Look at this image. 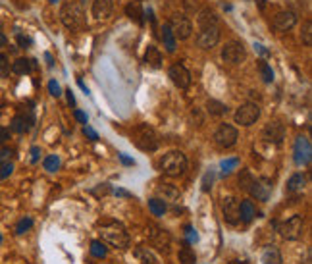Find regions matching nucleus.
I'll list each match as a JSON object with an SVG mask.
<instances>
[{"label":"nucleus","instance_id":"21","mask_svg":"<svg viewBox=\"0 0 312 264\" xmlns=\"http://www.w3.org/2000/svg\"><path fill=\"white\" fill-rule=\"evenodd\" d=\"M254 216H256V210H254V205L251 201L239 203V220H241L243 224H251Z\"/></svg>","mask_w":312,"mask_h":264},{"label":"nucleus","instance_id":"10","mask_svg":"<svg viewBox=\"0 0 312 264\" xmlns=\"http://www.w3.org/2000/svg\"><path fill=\"white\" fill-rule=\"evenodd\" d=\"M218 41H220V29H218V25H212V27H203V29L199 31V35H197V47H201V49H214L216 45H218Z\"/></svg>","mask_w":312,"mask_h":264},{"label":"nucleus","instance_id":"27","mask_svg":"<svg viewBox=\"0 0 312 264\" xmlns=\"http://www.w3.org/2000/svg\"><path fill=\"white\" fill-rule=\"evenodd\" d=\"M160 31H162V41H164V47H166V50H168V52H174V50H176L177 41H176V37H174L172 29H170V25H168V23H164Z\"/></svg>","mask_w":312,"mask_h":264},{"label":"nucleus","instance_id":"28","mask_svg":"<svg viewBox=\"0 0 312 264\" xmlns=\"http://www.w3.org/2000/svg\"><path fill=\"white\" fill-rule=\"evenodd\" d=\"M179 264H197L195 251L189 247V243L179 249Z\"/></svg>","mask_w":312,"mask_h":264},{"label":"nucleus","instance_id":"5","mask_svg":"<svg viewBox=\"0 0 312 264\" xmlns=\"http://www.w3.org/2000/svg\"><path fill=\"white\" fill-rule=\"evenodd\" d=\"M302 228H304V220H302V216L295 214V216H291L289 220H285L283 224H280L278 232H280V235H282L283 239L295 241V239H299V237L302 235Z\"/></svg>","mask_w":312,"mask_h":264},{"label":"nucleus","instance_id":"58","mask_svg":"<svg viewBox=\"0 0 312 264\" xmlns=\"http://www.w3.org/2000/svg\"><path fill=\"white\" fill-rule=\"evenodd\" d=\"M0 243H2V235H0Z\"/></svg>","mask_w":312,"mask_h":264},{"label":"nucleus","instance_id":"7","mask_svg":"<svg viewBox=\"0 0 312 264\" xmlns=\"http://www.w3.org/2000/svg\"><path fill=\"white\" fill-rule=\"evenodd\" d=\"M293 158H295V164L299 166H308L312 160V147L308 137H297L295 141V147H293Z\"/></svg>","mask_w":312,"mask_h":264},{"label":"nucleus","instance_id":"18","mask_svg":"<svg viewBox=\"0 0 312 264\" xmlns=\"http://www.w3.org/2000/svg\"><path fill=\"white\" fill-rule=\"evenodd\" d=\"M112 10H114V4L112 0H95L93 2V16L95 20H108L112 16Z\"/></svg>","mask_w":312,"mask_h":264},{"label":"nucleus","instance_id":"29","mask_svg":"<svg viewBox=\"0 0 312 264\" xmlns=\"http://www.w3.org/2000/svg\"><path fill=\"white\" fill-rule=\"evenodd\" d=\"M206 110H208L212 116H224L225 112H227V106H225L224 102H220V100L210 98V100L206 102Z\"/></svg>","mask_w":312,"mask_h":264},{"label":"nucleus","instance_id":"51","mask_svg":"<svg viewBox=\"0 0 312 264\" xmlns=\"http://www.w3.org/2000/svg\"><path fill=\"white\" fill-rule=\"evenodd\" d=\"M120 160H122V162H124L126 166H133V164H135V160H133V158H129V157H126L124 153L120 155Z\"/></svg>","mask_w":312,"mask_h":264},{"label":"nucleus","instance_id":"54","mask_svg":"<svg viewBox=\"0 0 312 264\" xmlns=\"http://www.w3.org/2000/svg\"><path fill=\"white\" fill-rule=\"evenodd\" d=\"M66 93H68V102H69V106H75V97H73V93H71V89H68Z\"/></svg>","mask_w":312,"mask_h":264},{"label":"nucleus","instance_id":"4","mask_svg":"<svg viewBox=\"0 0 312 264\" xmlns=\"http://www.w3.org/2000/svg\"><path fill=\"white\" fill-rule=\"evenodd\" d=\"M160 170L170 177H179L185 174L187 170V158L181 150H172L164 155V158L160 160Z\"/></svg>","mask_w":312,"mask_h":264},{"label":"nucleus","instance_id":"14","mask_svg":"<svg viewBox=\"0 0 312 264\" xmlns=\"http://www.w3.org/2000/svg\"><path fill=\"white\" fill-rule=\"evenodd\" d=\"M262 139L268 141V143H274V145H282L283 139H285V127L280 122H270L266 124L262 131Z\"/></svg>","mask_w":312,"mask_h":264},{"label":"nucleus","instance_id":"45","mask_svg":"<svg viewBox=\"0 0 312 264\" xmlns=\"http://www.w3.org/2000/svg\"><path fill=\"white\" fill-rule=\"evenodd\" d=\"M12 155H14L12 148H0V164H2V162H10Z\"/></svg>","mask_w":312,"mask_h":264},{"label":"nucleus","instance_id":"40","mask_svg":"<svg viewBox=\"0 0 312 264\" xmlns=\"http://www.w3.org/2000/svg\"><path fill=\"white\" fill-rule=\"evenodd\" d=\"M185 239L189 245H193L199 241V234H197V230L193 225H185Z\"/></svg>","mask_w":312,"mask_h":264},{"label":"nucleus","instance_id":"56","mask_svg":"<svg viewBox=\"0 0 312 264\" xmlns=\"http://www.w3.org/2000/svg\"><path fill=\"white\" fill-rule=\"evenodd\" d=\"M256 4H258V8H260V10L266 8V0H256Z\"/></svg>","mask_w":312,"mask_h":264},{"label":"nucleus","instance_id":"16","mask_svg":"<svg viewBox=\"0 0 312 264\" xmlns=\"http://www.w3.org/2000/svg\"><path fill=\"white\" fill-rule=\"evenodd\" d=\"M222 214H224V220L229 225L239 224V201L233 199V197L225 199L224 205H222Z\"/></svg>","mask_w":312,"mask_h":264},{"label":"nucleus","instance_id":"55","mask_svg":"<svg viewBox=\"0 0 312 264\" xmlns=\"http://www.w3.org/2000/svg\"><path fill=\"white\" fill-rule=\"evenodd\" d=\"M2 47H6V35L4 33H0V49Z\"/></svg>","mask_w":312,"mask_h":264},{"label":"nucleus","instance_id":"6","mask_svg":"<svg viewBox=\"0 0 312 264\" xmlns=\"http://www.w3.org/2000/svg\"><path fill=\"white\" fill-rule=\"evenodd\" d=\"M235 124H239V126H253L254 122L260 118V108L258 104H254V102H245L241 106L237 108V112H235Z\"/></svg>","mask_w":312,"mask_h":264},{"label":"nucleus","instance_id":"24","mask_svg":"<svg viewBox=\"0 0 312 264\" xmlns=\"http://www.w3.org/2000/svg\"><path fill=\"white\" fill-rule=\"evenodd\" d=\"M145 62L150 66V68H160L162 66V54L156 47H148L145 52Z\"/></svg>","mask_w":312,"mask_h":264},{"label":"nucleus","instance_id":"57","mask_svg":"<svg viewBox=\"0 0 312 264\" xmlns=\"http://www.w3.org/2000/svg\"><path fill=\"white\" fill-rule=\"evenodd\" d=\"M229 264H247V262H241V260H231Z\"/></svg>","mask_w":312,"mask_h":264},{"label":"nucleus","instance_id":"15","mask_svg":"<svg viewBox=\"0 0 312 264\" xmlns=\"http://www.w3.org/2000/svg\"><path fill=\"white\" fill-rule=\"evenodd\" d=\"M168 76L174 81V85L179 89H187L191 85V73L183 64H174L168 71Z\"/></svg>","mask_w":312,"mask_h":264},{"label":"nucleus","instance_id":"19","mask_svg":"<svg viewBox=\"0 0 312 264\" xmlns=\"http://www.w3.org/2000/svg\"><path fill=\"white\" fill-rule=\"evenodd\" d=\"M270 189H272V185H270L268 181H264V179H254L253 185L249 187V193H251L256 201H268Z\"/></svg>","mask_w":312,"mask_h":264},{"label":"nucleus","instance_id":"26","mask_svg":"<svg viewBox=\"0 0 312 264\" xmlns=\"http://www.w3.org/2000/svg\"><path fill=\"white\" fill-rule=\"evenodd\" d=\"M33 68H35V62H33V60H27V58H18L12 64V71H14V73H20V76L29 73Z\"/></svg>","mask_w":312,"mask_h":264},{"label":"nucleus","instance_id":"36","mask_svg":"<svg viewBox=\"0 0 312 264\" xmlns=\"http://www.w3.org/2000/svg\"><path fill=\"white\" fill-rule=\"evenodd\" d=\"M301 39H302V43H304L306 47H310L312 45V23H310V20L304 21L302 31H301Z\"/></svg>","mask_w":312,"mask_h":264},{"label":"nucleus","instance_id":"13","mask_svg":"<svg viewBox=\"0 0 312 264\" xmlns=\"http://www.w3.org/2000/svg\"><path fill=\"white\" fill-rule=\"evenodd\" d=\"M148 237H150V243L154 245L160 253H170V245H172V237L168 235V232L160 230V228H154L150 225V232H148Z\"/></svg>","mask_w":312,"mask_h":264},{"label":"nucleus","instance_id":"46","mask_svg":"<svg viewBox=\"0 0 312 264\" xmlns=\"http://www.w3.org/2000/svg\"><path fill=\"white\" fill-rule=\"evenodd\" d=\"M18 45H20L21 49H27V47H31V37H25V35H18Z\"/></svg>","mask_w":312,"mask_h":264},{"label":"nucleus","instance_id":"8","mask_svg":"<svg viewBox=\"0 0 312 264\" xmlns=\"http://www.w3.org/2000/svg\"><path fill=\"white\" fill-rule=\"evenodd\" d=\"M237 137H239V133H237V129H235L233 126H229V124H222V126L216 129L214 143L222 148H229L237 143Z\"/></svg>","mask_w":312,"mask_h":264},{"label":"nucleus","instance_id":"2","mask_svg":"<svg viewBox=\"0 0 312 264\" xmlns=\"http://www.w3.org/2000/svg\"><path fill=\"white\" fill-rule=\"evenodd\" d=\"M60 20L68 29H79L85 23V8L81 0H66L60 8Z\"/></svg>","mask_w":312,"mask_h":264},{"label":"nucleus","instance_id":"48","mask_svg":"<svg viewBox=\"0 0 312 264\" xmlns=\"http://www.w3.org/2000/svg\"><path fill=\"white\" fill-rule=\"evenodd\" d=\"M73 116H75V120H77L79 124H85V126H87V114H85V112H81V110H73Z\"/></svg>","mask_w":312,"mask_h":264},{"label":"nucleus","instance_id":"31","mask_svg":"<svg viewBox=\"0 0 312 264\" xmlns=\"http://www.w3.org/2000/svg\"><path fill=\"white\" fill-rule=\"evenodd\" d=\"M258 71H260V78H262L264 83H272L274 81V69H272V66H268L266 62H260V64H258Z\"/></svg>","mask_w":312,"mask_h":264},{"label":"nucleus","instance_id":"17","mask_svg":"<svg viewBox=\"0 0 312 264\" xmlns=\"http://www.w3.org/2000/svg\"><path fill=\"white\" fill-rule=\"evenodd\" d=\"M297 25V14L291 10L287 12H280L276 18H274V27L278 31H289Z\"/></svg>","mask_w":312,"mask_h":264},{"label":"nucleus","instance_id":"20","mask_svg":"<svg viewBox=\"0 0 312 264\" xmlns=\"http://www.w3.org/2000/svg\"><path fill=\"white\" fill-rule=\"evenodd\" d=\"M197 23H199L201 29H203V27H212V25H218V16H216L214 10L205 8V10L199 12V16H197Z\"/></svg>","mask_w":312,"mask_h":264},{"label":"nucleus","instance_id":"32","mask_svg":"<svg viewBox=\"0 0 312 264\" xmlns=\"http://www.w3.org/2000/svg\"><path fill=\"white\" fill-rule=\"evenodd\" d=\"M253 181H254L253 174L249 170H241V174H239V187L243 191H249V187L253 185Z\"/></svg>","mask_w":312,"mask_h":264},{"label":"nucleus","instance_id":"9","mask_svg":"<svg viewBox=\"0 0 312 264\" xmlns=\"http://www.w3.org/2000/svg\"><path fill=\"white\" fill-rule=\"evenodd\" d=\"M33 104L29 102V108H25V110H21L18 116L12 120V129L16 131V133H27L33 124H35V114H33Z\"/></svg>","mask_w":312,"mask_h":264},{"label":"nucleus","instance_id":"1","mask_svg":"<svg viewBox=\"0 0 312 264\" xmlns=\"http://www.w3.org/2000/svg\"><path fill=\"white\" fill-rule=\"evenodd\" d=\"M98 234L102 237V241L114 245L118 249H127L129 247V234L120 222H114V220L98 222Z\"/></svg>","mask_w":312,"mask_h":264},{"label":"nucleus","instance_id":"49","mask_svg":"<svg viewBox=\"0 0 312 264\" xmlns=\"http://www.w3.org/2000/svg\"><path fill=\"white\" fill-rule=\"evenodd\" d=\"M185 8L187 12H195L199 8V2L197 0H185Z\"/></svg>","mask_w":312,"mask_h":264},{"label":"nucleus","instance_id":"42","mask_svg":"<svg viewBox=\"0 0 312 264\" xmlns=\"http://www.w3.org/2000/svg\"><path fill=\"white\" fill-rule=\"evenodd\" d=\"M12 172H14V164H12V162H2V164H0V177H2V179H6Z\"/></svg>","mask_w":312,"mask_h":264},{"label":"nucleus","instance_id":"35","mask_svg":"<svg viewBox=\"0 0 312 264\" xmlns=\"http://www.w3.org/2000/svg\"><path fill=\"white\" fill-rule=\"evenodd\" d=\"M162 195H164V199H168V201H177L179 197H181V193L177 191L176 187H172V185H164V187H160L158 189Z\"/></svg>","mask_w":312,"mask_h":264},{"label":"nucleus","instance_id":"3","mask_svg":"<svg viewBox=\"0 0 312 264\" xmlns=\"http://www.w3.org/2000/svg\"><path fill=\"white\" fill-rule=\"evenodd\" d=\"M131 137H133L135 147L145 150V153H154L156 148H158V145H160L158 133L150 126H146V124H141V126L133 127Z\"/></svg>","mask_w":312,"mask_h":264},{"label":"nucleus","instance_id":"41","mask_svg":"<svg viewBox=\"0 0 312 264\" xmlns=\"http://www.w3.org/2000/svg\"><path fill=\"white\" fill-rule=\"evenodd\" d=\"M212 183H214V172L210 170V172H206L205 177H203V191L208 193V191L212 189Z\"/></svg>","mask_w":312,"mask_h":264},{"label":"nucleus","instance_id":"53","mask_svg":"<svg viewBox=\"0 0 312 264\" xmlns=\"http://www.w3.org/2000/svg\"><path fill=\"white\" fill-rule=\"evenodd\" d=\"M114 195L116 197H127V199H131V193H129V191H124V189H116V191H114Z\"/></svg>","mask_w":312,"mask_h":264},{"label":"nucleus","instance_id":"23","mask_svg":"<svg viewBox=\"0 0 312 264\" xmlns=\"http://www.w3.org/2000/svg\"><path fill=\"white\" fill-rule=\"evenodd\" d=\"M126 14H127V18H129V20H133L135 23H139V25L143 23V16H145V14H143V8H141V4H139L137 0L135 2H129V4H127Z\"/></svg>","mask_w":312,"mask_h":264},{"label":"nucleus","instance_id":"25","mask_svg":"<svg viewBox=\"0 0 312 264\" xmlns=\"http://www.w3.org/2000/svg\"><path fill=\"white\" fill-rule=\"evenodd\" d=\"M304 185H306V177L302 176V174H295L287 181V193H301Z\"/></svg>","mask_w":312,"mask_h":264},{"label":"nucleus","instance_id":"37","mask_svg":"<svg viewBox=\"0 0 312 264\" xmlns=\"http://www.w3.org/2000/svg\"><path fill=\"white\" fill-rule=\"evenodd\" d=\"M43 166L47 172H56L60 168V158L56 155H50V157L45 158V162H43Z\"/></svg>","mask_w":312,"mask_h":264},{"label":"nucleus","instance_id":"12","mask_svg":"<svg viewBox=\"0 0 312 264\" xmlns=\"http://www.w3.org/2000/svg\"><path fill=\"white\" fill-rule=\"evenodd\" d=\"M222 60L227 64H239L245 60V47L237 41L227 43L224 49H222Z\"/></svg>","mask_w":312,"mask_h":264},{"label":"nucleus","instance_id":"34","mask_svg":"<svg viewBox=\"0 0 312 264\" xmlns=\"http://www.w3.org/2000/svg\"><path fill=\"white\" fill-rule=\"evenodd\" d=\"M237 166H239V158H225V160H222V164H220V168H222V176L231 174L233 168H237Z\"/></svg>","mask_w":312,"mask_h":264},{"label":"nucleus","instance_id":"47","mask_svg":"<svg viewBox=\"0 0 312 264\" xmlns=\"http://www.w3.org/2000/svg\"><path fill=\"white\" fill-rule=\"evenodd\" d=\"M83 133H85V135H87L91 141H97V139H98V133L95 131V129H93V127H89V126L83 127Z\"/></svg>","mask_w":312,"mask_h":264},{"label":"nucleus","instance_id":"11","mask_svg":"<svg viewBox=\"0 0 312 264\" xmlns=\"http://www.w3.org/2000/svg\"><path fill=\"white\" fill-rule=\"evenodd\" d=\"M168 25H170V29L174 33L176 41H185L191 37L193 25H191V21L187 20L185 16H174V18H172V23H168Z\"/></svg>","mask_w":312,"mask_h":264},{"label":"nucleus","instance_id":"44","mask_svg":"<svg viewBox=\"0 0 312 264\" xmlns=\"http://www.w3.org/2000/svg\"><path fill=\"white\" fill-rule=\"evenodd\" d=\"M137 254L139 256H143V260H145V264H156V258L150 254V251H145V249H139L137 251Z\"/></svg>","mask_w":312,"mask_h":264},{"label":"nucleus","instance_id":"39","mask_svg":"<svg viewBox=\"0 0 312 264\" xmlns=\"http://www.w3.org/2000/svg\"><path fill=\"white\" fill-rule=\"evenodd\" d=\"M10 62L6 54H0V78H8L10 76Z\"/></svg>","mask_w":312,"mask_h":264},{"label":"nucleus","instance_id":"30","mask_svg":"<svg viewBox=\"0 0 312 264\" xmlns=\"http://www.w3.org/2000/svg\"><path fill=\"white\" fill-rule=\"evenodd\" d=\"M148 208H150V212L154 216H164V212L168 210L166 203L162 199H150L148 201Z\"/></svg>","mask_w":312,"mask_h":264},{"label":"nucleus","instance_id":"38","mask_svg":"<svg viewBox=\"0 0 312 264\" xmlns=\"http://www.w3.org/2000/svg\"><path fill=\"white\" fill-rule=\"evenodd\" d=\"M31 228H33V218H21L18 225H16V234L21 235L25 234V232H29Z\"/></svg>","mask_w":312,"mask_h":264},{"label":"nucleus","instance_id":"52","mask_svg":"<svg viewBox=\"0 0 312 264\" xmlns=\"http://www.w3.org/2000/svg\"><path fill=\"white\" fill-rule=\"evenodd\" d=\"M39 155H41V148L39 147L31 148V162H37V160H39Z\"/></svg>","mask_w":312,"mask_h":264},{"label":"nucleus","instance_id":"22","mask_svg":"<svg viewBox=\"0 0 312 264\" xmlns=\"http://www.w3.org/2000/svg\"><path fill=\"white\" fill-rule=\"evenodd\" d=\"M260 260H262V264H282V253L274 245L272 247H266L262 256H260Z\"/></svg>","mask_w":312,"mask_h":264},{"label":"nucleus","instance_id":"33","mask_svg":"<svg viewBox=\"0 0 312 264\" xmlns=\"http://www.w3.org/2000/svg\"><path fill=\"white\" fill-rule=\"evenodd\" d=\"M91 254H93L95 258H104L108 254V249L104 247L102 241H93V243H91Z\"/></svg>","mask_w":312,"mask_h":264},{"label":"nucleus","instance_id":"43","mask_svg":"<svg viewBox=\"0 0 312 264\" xmlns=\"http://www.w3.org/2000/svg\"><path fill=\"white\" fill-rule=\"evenodd\" d=\"M49 93L52 95V97H56V98L62 95V89H60V85H58V81H56V79H50L49 81Z\"/></svg>","mask_w":312,"mask_h":264},{"label":"nucleus","instance_id":"50","mask_svg":"<svg viewBox=\"0 0 312 264\" xmlns=\"http://www.w3.org/2000/svg\"><path fill=\"white\" fill-rule=\"evenodd\" d=\"M8 139H10V131L4 129V127H0V143H6Z\"/></svg>","mask_w":312,"mask_h":264}]
</instances>
